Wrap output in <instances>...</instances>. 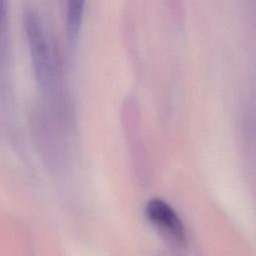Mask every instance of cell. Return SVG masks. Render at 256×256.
<instances>
[{"label":"cell","mask_w":256,"mask_h":256,"mask_svg":"<svg viewBox=\"0 0 256 256\" xmlns=\"http://www.w3.org/2000/svg\"><path fill=\"white\" fill-rule=\"evenodd\" d=\"M24 29L37 81L41 86L49 83L51 78V58L45 30L39 15L33 10L24 14Z\"/></svg>","instance_id":"obj_1"},{"label":"cell","mask_w":256,"mask_h":256,"mask_svg":"<svg viewBox=\"0 0 256 256\" xmlns=\"http://www.w3.org/2000/svg\"><path fill=\"white\" fill-rule=\"evenodd\" d=\"M149 222L170 242L178 246L187 243L186 228L175 210L164 200L150 199L145 207Z\"/></svg>","instance_id":"obj_2"},{"label":"cell","mask_w":256,"mask_h":256,"mask_svg":"<svg viewBox=\"0 0 256 256\" xmlns=\"http://www.w3.org/2000/svg\"><path fill=\"white\" fill-rule=\"evenodd\" d=\"M86 0H66V30L71 41L78 38L85 11Z\"/></svg>","instance_id":"obj_3"}]
</instances>
